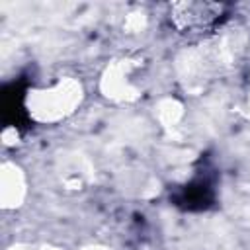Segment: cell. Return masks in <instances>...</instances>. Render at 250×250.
Wrapping results in <instances>:
<instances>
[{"mask_svg":"<svg viewBox=\"0 0 250 250\" xmlns=\"http://www.w3.org/2000/svg\"><path fill=\"white\" fill-rule=\"evenodd\" d=\"M227 18L223 4L182 2L170 8V21L184 33H205Z\"/></svg>","mask_w":250,"mask_h":250,"instance_id":"7a4b0ae2","label":"cell"},{"mask_svg":"<svg viewBox=\"0 0 250 250\" xmlns=\"http://www.w3.org/2000/svg\"><path fill=\"white\" fill-rule=\"evenodd\" d=\"M82 88L72 80H59L49 88H39L27 94L25 109L31 119L41 123H53L74 111L80 102Z\"/></svg>","mask_w":250,"mask_h":250,"instance_id":"6da1fadb","label":"cell"}]
</instances>
